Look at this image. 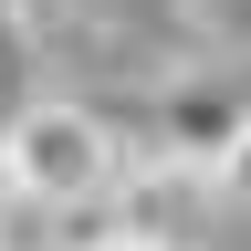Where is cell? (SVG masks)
I'll list each match as a JSON object with an SVG mask.
<instances>
[{
	"label": "cell",
	"instance_id": "1",
	"mask_svg": "<svg viewBox=\"0 0 251 251\" xmlns=\"http://www.w3.org/2000/svg\"><path fill=\"white\" fill-rule=\"evenodd\" d=\"M0 168H11V199L21 209H84V199H115L126 188V136L105 105H74V94H42L0 126Z\"/></svg>",
	"mask_w": 251,
	"mask_h": 251
},
{
	"label": "cell",
	"instance_id": "2",
	"mask_svg": "<svg viewBox=\"0 0 251 251\" xmlns=\"http://www.w3.org/2000/svg\"><path fill=\"white\" fill-rule=\"evenodd\" d=\"M31 63H42V31H31V11H21V0H0V94H11Z\"/></svg>",
	"mask_w": 251,
	"mask_h": 251
},
{
	"label": "cell",
	"instance_id": "3",
	"mask_svg": "<svg viewBox=\"0 0 251 251\" xmlns=\"http://www.w3.org/2000/svg\"><path fill=\"white\" fill-rule=\"evenodd\" d=\"M209 188L251 209V105H241V126H230V147H220V168H209Z\"/></svg>",
	"mask_w": 251,
	"mask_h": 251
},
{
	"label": "cell",
	"instance_id": "4",
	"mask_svg": "<svg viewBox=\"0 0 251 251\" xmlns=\"http://www.w3.org/2000/svg\"><path fill=\"white\" fill-rule=\"evenodd\" d=\"M105 251H178V241H168V230H115Z\"/></svg>",
	"mask_w": 251,
	"mask_h": 251
},
{
	"label": "cell",
	"instance_id": "5",
	"mask_svg": "<svg viewBox=\"0 0 251 251\" xmlns=\"http://www.w3.org/2000/svg\"><path fill=\"white\" fill-rule=\"evenodd\" d=\"M0 220H11V168H0Z\"/></svg>",
	"mask_w": 251,
	"mask_h": 251
}]
</instances>
